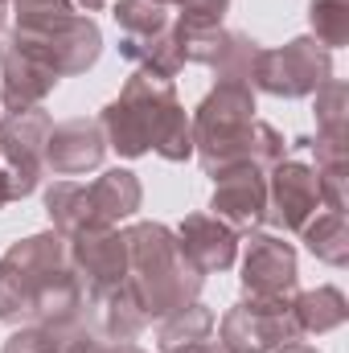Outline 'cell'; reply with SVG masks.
<instances>
[{
  "mask_svg": "<svg viewBox=\"0 0 349 353\" xmlns=\"http://www.w3.org/2000/svg\"><path fill=\"white\" fill-rule=\"evenodd\" d=\"M83 288L70 271L66 243L54 234L25 239L0 263V321L46 325L83 316Z\"/></svg>",
  "mask_w": 349,
  "mask_h": 353,
  "instance_id": "cell-1",
  "label": "cell"
},
{
  "mask_svg": "<svg viewBox=\"0 0 349 353\" xmlns=\"http://www.w3.org/2000/svg\"><path fill=\"white\" fill-rule=\"evenodd\" d=\"M103 132H107L111 148H119L123 157H140V152L157 148L165 161H185L193 152L189 119L177 103L169 79H157L144 70L103 111Z\"/></svg>",
  "mask_w": 349,
  "mask_h": 353,
  "instance_id": "cell-2",
  "label": "cell"
},
{
  "mask_svg": "<svg viewBox=\"0 0 349 353\" xmlns=\"http://www.w3.org/2000/svg\"><path fill=\"white\" fill-rule=\"evenodd\" d=\"M123 239H128V267H132L128 292L136 296L148 321L185 308L197 296L201 271L185 259L181 243H173L165 226H136Z\"/></svg>",
  "mask_w": 349,
  "mask_h": 353,
  "instance_id": "cell-3",
  "label": "cell"
},
{
  "mask_svg": "<svg viewBox=\"0 0 349 353\" xmlns=\"http://www.w3.org/2000/svg\"><path fill=\"white\" fill-rule=\"evenodd\" d=\"M46 205H50V218L58 222V230H66V234L111 230V222L128 218L140 205V185H136V176L123 173V169L103 173L99 181H90V185L58 181L46 193Z\"/></svg>",
  "mask_w": 349,
  "mask_h": 353,
  "instance_id": "cell-4",
  "label": "cell"
},
{
  "mask_svg": "<svg viewBox=\"0 0 349 353\" xmlns=\"http://www.w3.org/2000/svg\"><path fill=\"white\" fill-rule=\"evenodd\" d=\"M300 337L296 316L283 300H243L222 321V345L230 353H267Z\"/></svg>",
  "mask_w": 349,
  "mask_h": 353,
  "instance_id": "cell-5",
  "label": "cell"
},
{
  "mask_svg": "<svg viewBox=\"0 0 349 353\" xmlns=\"http://www.w3.org/2000/svg\"><path fill=\"white\" fill-rule=\"evenodd\" d=\"M54 132V119L41 107L12 111L0 128V152L8 161V189L12 197H25L46 169V140Z\"/></svg>",
  "mask_w": 349,
  "mask_h": 353,
  "instance_id": "cell-6",
  "label": "cell"
},
{
  "mask_svg": "<svg viewBox=\"0 0 349 353\" xmlns=\"http://www.w3.org/2000/svg\"><path fill=\"white\" fill-rule=\"evenodd\" d=\"M66 259H70V271H74L79 288L103 300L115 288H123L128 239L111 234V230H83V234H74V247H66Z\"/></svg>",
  "mask_w": 349,
  "mask_h": 353,
  "instance_id": "cell-7",
  "label": "cell"
},
{
  "mask_svg": "<svg viewBox=\"0 0 349 353\" xmlns=\"http://www.w3.org/2000/svg\"><path fill=\"white\" fill-rule=\"evenodd\" d=\"M329 74V58L317 50V41L300 37L292 46H283L279 54H259L255 62V74L259 87H267L271 94H308L312 87H321Z\"/></svg>",
  "mask_w": 349,
  "mask_h": 353,
  "instance_id": "cell-8",
  "label": "cell"
},
{
  "mask_svg": "<svg viewBox=\"0 0 349 353\" xmlns=\"http://www.w3.org/2000/svg\"><path fill=\"white\" fill-rule=\"evenodd\" d=\"M103 161V128L90 119H66L46 140V169L62 176L87 173Z\"/></svg>",
  "mask_w": 349,
  "mask_h": 353,
  "instance_id": "cell-9",
  "label": "cell"
},
{
  "mask_svg": "<svg viewBox=\"0 0 349 353\" xmlns=\"http://www.w3.org/2000/svg\"><path fill=\"white\" fill-rule=\"evenodd\" d=\"M243 271V283L255 300H283V292L296 288V255L279 239H255Z\"/></svg>",
  "mask_w": 349,
  "mask_h": 353,
  "instance_id": "cell-10",
  "label": "cell"
},
{
  "mask_svg": "<svg viewBox=\"0 0 349 353\" xmlns=\"http://www.w3.org/2000/svg\"><path fill=\"white\" fill-rule=\"evenodd\" d=\"M214 181H218V189H214V218H230V222L243 226V230L255 226L263 218V197H267V189H263L255 165H235V169L218 173Z\"/></svg>",
  "mask_w": 349,
  "mask_h": 353,
  "instance_id": "cell-11",
  "label": "cell"
},
{
  "mask_svg": "<svg viewBox=\"0 0 349 353\" xmlns=\"http://www.w3.org/2000/svg\"><path fill=\"white\" fill-rule=\"evenodd\" d=\"M271 193H275V210H271V222L275 226H283V230H300L304 222H308V214L317 210V201H321V176L308 173L304 165H283L279 173H275V185H271Z\"/></svg>",
  "mask_w": 349,
  "mask_h": 353,
  "instance_id": "cell-12",
  "label": "cell"
},
{
  "mask_svg": "<svg viewBox=\"0 0 349 353\" xmlns=\"http://www.w3.org/2000/svg\"><path fill=\"white\" fill-rule=\"evenodd\" d=\"M181 251L197 271H222L235 263V234L218 218L197 214L181 226Z\"/></svg>",
  "mask_w": 349,
  "mask_h": 353,
  "instance_id": "cell-13",
  "label": "cell"
},
{
  "mask_svg": "<svg viewBox=\"0 0 349 353\" xmlns=\"http://www.w3.org/2000/svg\"><path fill=\"white\" fill-rule=\"evenodd\" d=\"M210 329H214V316H210V308H201V304H185V308H177L173 316L161 325V353H193L206 345V337H210Z\"/></svg>",
  "mask_w": 349,
  "mask_h": 353,
  "instance_id": "cell-14",
  "label": "cell"
},
{
  "mask_svg": "<svg viewBox=\"0 0 349 353\" xmlns=\"http://www.w3.org/2000/svg\"><path fill=\"white\" fill-rule=\"evenodd\" d=\"M115 21L123 25V41H148L169 29V4L165 0H119Z\"/></svg>",
  "mask_w": 349,
  "mask_h": 353,
  "instance_id": "cell-15",
  "label": "cell"
},
{
  "mask_svg": "<svg viewBox=\"0 0 349 353\" xmlns=\"http://www.w3.org/2000/svg\"><path fill=\"white\" fill-rule=\"evenodd\" d=\"M304 239H308L312 255H321L325 263H337V267L346 263V226H341V214L337 210L325 214V218H317V226H308Z\"/></svg>",
  "mask_w": 349,
  "mask_h": 353,
  "instance_id": "cell-16",
  "label": "cell"
},
{
  "mask_svg": "<svg viewBox=\"0 0 349 353\" xmlns=\"http://www.w3.org/2000/svg\"><path fill=\"white\" fill-rule=\"evenodd\" d=\"M177 8H181V21H177L181 37H193V33L218 29V21L226 12V0H177Z\"/></svg>",
  "mask_w": 349,
  "mask_h": 353,
  "instance_id": "cell-17",
  "label": "cell"
},
{
  "mask_svg": "<svg viewBox=\"0 0 349 353\" xmlns=\"http://www.w3.org/2000/svg\"><path fill=\"white\" fill-rule=\"evenodd\" d=\"M346 0H312V25L325 46H341L346 37Z\"/></svg>",
  "mask_w": 349,
  "mask_h": 353,
  "instance_id": "cell-18",
  "label": "cell"
},
{
  "mask_svg": "<svg viewBox=\"0 0 349 353\" xmlns=\"http://www.w3.org/2000/svg\"><path fill=\"white\" fill-rule=\"evenodd\" d=\"M4 353H33V345L25 341V333H17V337H12V341L4 345Z\"/></svg>",
  "mask_w": 349,
  "mask_h": 353,
  "instance_id": "cell-19",
  "label": "cell"
},
{
  "mask_svg": "<svg viewBox=\"0 0 349 353\" xmlns=\"http://www.w3.org/2000/svg\"><path fill=\"white\" fill-rule=\"evenodd\" d=\"M90 353H140V350H136V345H103V350L90 345Z\"/></svg>",
  "mask_w": 349,
  "mask_h": 353,
  "instance_id": "cell-20",
  "label": "cell"
},
{
  "mask_svg": "<svg viewBox=\"0 0 349 353\" xmlns=\"http://www.w3.org/2000/svg\"><path fill=\"white\" fill-rule=\"evenodd\" d=\"M12 201V189H8V173H0V205Z\"/></svg>",
  "mask_w": 349,
  "mask_h": 353,
  "instance_id": "cell-21",
  "label": "cell"
},
{
  "mask_svg": "<svg viewBox=\"0 0 349 353\" xmlns=\"http://www.w3.org/2000/svg\"><path fill=\"white\" fill-rule=\"evenodd\" d=\"M193 353H230L226 345H201V350H193Z\"/></svg>",
  "mask_w": 349,
  "mask_h": 353,
  "instance_id": "cell-22",
  "label": "cell"
},
{
  "mask_svg": "<svg viewBox=\"0 0 349 353\" xmlns=\"http://www.w3.org/2000/svg\"><path fill=\"white\" fill-rule=\"evenodd\" d=\"M83 4H87V8H99V4H103V0H83Z\"/></svg>",
  "mask_w": 349,
  "mask_h": 353,
  "instance_id": "cell-23",
  "label": "cell"
},
{
  "mask_svg": "<svg viewBox=\"0 0 349 353\" xmlns=\"http://www.w3.org/2000/svg\"><path fill=\"white\" fill-rule=\"evenodd\" d=\"M165 4H169V0H165Z\"/></svg>",
  "mask_w": 349,
  "mask_h": 353,
  "instance_id": "cell-24",
  "label": "cell"
}]
</instances>
